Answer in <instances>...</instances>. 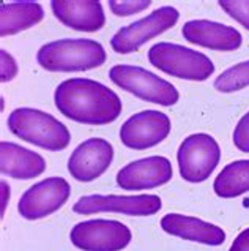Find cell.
Wrapping results in <instances>:
<instances>
[{"mask_svg": "<svg viewBox=\"0 0 249 251\" xmlns=\"http://www.w3.org/2000/svg\"><path fill=\"white\" fill-rule=\"evenodd\" d=\"M219 6L249 30V0H221Z\"/></svg>", "mask_w": 249, "mask_h": 251, "instance_id": "obj_21", "label": "cell"}, {"mask_svg": "<svg viewBox=\"0 0 249 251\" xmlns=\"http://www.w3.org/2000/svg\"><path fill=\"white\" fill-rule=\"evenodd\" d=\"M10 131L23 141L37 147L59 152L69 146L68 128L54 116L33 107H18L6 120Z\"/></svg>", "mask_w": 249, "mask_h": 251, "instance_id": "obj_3", "label": "cell"}, {"mask_svg": "<svg viewBox=\"0 0 249 251\" xmlns=\"http://www.w3.org/2000/svg\"><path fill=\"white\" fill-rule=\"evenodd\" d=\"M71 186L63 177H49L30 186L18 202V210L25 220H40L52 215L67 204Z\"/></svg>", "mask_w": 249, "mask_h": 251, "instance_id": "obj_9", "label": "cell"}, {"mask_svg": "<svg viewBox=\"0 0 249 251\" xmlns=\"http://www.w3.org/2000/svg\"><path fill=\"white\" fill-rule=\"evenodd\" d=\"M229 251H249V227L237 235Z\"/></svg>", "mask_w": 249, "mask_h": 251, "instance_id": "obj_25", "label": "cell"}, {"mask_svg": "<svg viewBox=\"0 0 249 251\" xmlns=\"http://www.w3.org/2000/svg\"><path fill=\"white\" fill-rule=\"evenodd\" d=\"M180 176L186 182L201 183L213 174L219 160L221 149L215 138L210 134H191L180 144L177 152Z\"/></svg>", "mask_w": 249, "mask_h": 251, "instance_id": "obj_6", "label": "cell"}, {"mask_svg": "<svg viewBox=\"0 0 249 251\" xmlns=\"http://www.w3.org/2000/svg\"><path fill=\"white\" fill-rule=\"evenodd\" d=\"M219 198L230 199L249 191V160L233 161L219 172L213 183Z\"/></svg>", "mask_w": 249, "mask_h": 251, "instance_id": "obj_19", "label": "cell"}, {"mask_svg": "<svg viewBox=\"0 0 249 251\" xmlns=\"http://www.w3.org/2000/svg\"><path fill=\"white\" fill-rule=\"evenodd\" d=\"M181 33L186 41L193 45L215 49V51H235L241 46L243 38L237 28L224 25L221 23H213L207 19L188 21L183 25Z\"/></svg>", "mask_w": 249, "mask_h": 251, "instance_id": "obj_14", "label": "cell"}, {"mask_svg": "<svg viewBox=\"0 0 249 251\" xmlns=\"http://www.w3.org/2000/svg\"><path fill=\"white\" fill-rule=\"evenodd\" d=\"M51 8L63 25L77 32L91 33L106 24L103 5L96 0H54Z\"/></svg>", "mask_w": 249, "mask_h": 251, "instance_id": "obj_15", "label": "cell"}, {"mask_svg": "<svg viewBox=\"0 0 249 251\" xmlns=\"http://www.w3.org/2000/svg\"><path fill=\"white\" fill-rule=\"evenodd\" d=\"M150 5V0H111L109 8L115 16H131L147 10Z\"/></svg>", "mask_w": 249, "mask_h": 251, "instance_id": "obj_22", "label": "cell"}, {"mask_svg": "<svg viewBox=\"0 0 249 251\" xmlns=\"http://www.w3.org/2000/svg\"><path fill=\"white\" fill-rule=\"evenodd\" d=\"M233 144L240 152L249 153V112L240 119L233 131Z\"/></svg>", "mask_w": 249, "mask_h": 251, "instance_id": "obj_23", "label": "cell"}, {"mask_svg": "<svg viewBox=\"0 0 249 251\" xmlns=\"http://www.w3.org/2000/svg\"><path fill=\"white\" fill-rule=\"evenodd\" d=\"M54 103L62 116L84 125H108L122 114V100L104 84L71 77L54 92Z\"/></svg>", "mask_w": 249, "mask_h": 251, "instance_id": "obj_1", "label": "cell"}, {"mask_svg": "<svg viewBox=\"0 0 249 251\" xmlns=\"http://www.w3.org/2000/svg\"><path fill=\"white\" fill-rule=\"evenodd\" d=\"M148 62L162 73L186 81H205L215 73V65L205 54L167 41L148 49Z\"/></svg>", "mask_w": 249, "mask_h": 251, "instance_id": "obj_4", "label": "cell"}, {"mask_svg": "<svg viewBox=\"0 0 249 251\" xmlns=\"http://www.w3.org/2000/svg\"><path fill=\"white\" fill-rule=\"evenodd\" d=\"M46 171L45 158L33 152L24 149L14 142L2 141L0 144V172L2 176H8L18 180H28L41 176Z\"/></svg>", "mask_w": 249, "mask_h": 251, "instance_id": "obj_17", "label": "cell"}, {"mask_svg": "<svg viewBox=\"0 0 249 251\" xmlns=\"http://www.w3.org/2000/svg\"><path fill=\"white\" fill-rule=\"evenodd\" d=\"M249 85V60L241 62L238 65H233L229 70H226L224 73L219 75L213 87L218 92L230 93L235 90H241Z\"/></svg>", "mask_w": 249, "mask_h": 251, "instance_id": "obj_20", "label": "cell"}, {"mask_svg": "<svg viewBox=\"0 0 249 251\" xmlns=\"http://www.w3.org/2000/svg\"><path fill=\"white\" fill-rule=\"evenodd\" d=\"M111 81L134 97L159 106H174L180 93L170 82L152 71L134 65H115L109 70Z\"/></svg>", "mask_w": 249, "mask_h": 251, "instance_id": "obj_5", "label": "cell"}, {"mask_svg": "<svg viewBox=\"0 0 249 251\" xmlns=\"http://www.w3.org/2000/svg\"><path fill=\"white\" fill-rule=\"evenodd\" d=\"M180 19V13L174 6H162L152 11L148 16L136 23L122 27L111 40V46L117 54H130L139 51V48L158 37L162 32L172 28Z\"/></svg>", "mask_w": 249, "mask_h": 251, "instance_id": "obj_8", "label": "cell"}, {"mask_svg": "<svg viewBox=\"0 0 249 251\" xmlns=\"http://www.w3.org/2000/svg\"><path fill=\"white\" fill-rule=\"evenodd\" d=\"M45 18L38 2H3L0 6V37H11L33 25Z\"/></svg>", "mask_w": 249, "mask_h": 251, "instance_id": "obj_18", "label": "cell"}, {"mask_svg": "<svg viewBox=\"0 0 249 251\" xmlns=\"http://www.w3.org/2000/svg\"><path fill=\"white\" fill-rule=\"evenodd\" d=\"M113 147L109 141L90 138L77 146L68 160V171L77 182H91L109 169Z\"/></svg>", "mask_w": 249, "mask_h": 251, "instance_id": "obj_12", "label": "cell"}, {"mask_svg": "<svg viewBox=\"0 0 249 251\" xmlns=\"http://www.w3.org/2000/svg\"><path fill=\"white\" fill-rule=\"evenodd\" d=\"M172 176V163L166 156L155 155L133 161L120 169L117 174V185L126 191L152 190L170 182Z\"/></svg>", "mask_w": 249, "mask_h": 251, "instance_id": "obj_13", "label": "cell"}, {"mask_svg": "<svg viewBox=\"0 0 249 251\" xmlns=\"http://www.w3.org/2000/svg\"><path fill=\"white\" fill-rule=\"evenodd\" d=\"M71 243L82 251H122L133 239L130 227L117 220H89L77 223L69 234Z\"/></svg>", "mask_w": 249, "mask_h": 251, "instance_id": "obj_7", "label": "cell"}, {"mask_svg": "<svg viewBox=\"0 0 249 251\" xmlns=\"http://www.w3.org/2000/svg\"><path fill=\"white\" fill-rule=\"evenodd\" d=\"M8 199H10V186L6 185L5 180H2V218L5 215V210H6V204H8Z\"/></svg>", "mask_w": 249, "mask_h": 251, "instance_id": "obj_26", "label": "cell"}, {"mask_svg": "<svg viewBox=\"0 0 249 251\" xmlns=\"http://www.w3.org/2000/svg\"><path fill=\"white\" fill-rule=\"evenodd\" d=\"M161 198L156 195L117 196V195H90L82 196L73 205L74 213L91 215L101 212L123 213L130 217H148L161 210Z\"/></svg>", "mask_w": 249, "mask_h": 251, "instance_id": "obj_10", "label": "cell"}, {"mask_svg": "<svg viewBox=\"0 0 249 251\" xmlns=\"http://www.w3.org/2000/svg\"><path fill=\"white\" fill-rule=\"evenodd\" d=\"M18 63L14 60V57L11 54H8L2 49L0 51V81L2 82H10L13 81L18 75Z\"/></svg>", "mask_w": 249, "mask_h": 251, "instance_id": "obj_24", "label": "cell"}, {"mask_svg": "<svg viewBox=\"0 0 249 251\" xmlns=\"http://www.w3.org/2000/svg\"><path fill=\"white\" fill-rule=\"evenodd\" d=\"M170 119L159 111H142L120 128V141L128 149L147 150L164 141L170 133Z\"/></svg>", "mask_w": 249, "mask_h": 251, "instance_id": "obj_11", "label": "cell"}, {"mask_svg": "<svg viewBox=\"0 0 249 251\" xmlns=\"http://www.w3.org/2000/svg\"><path fill=\"white\" fill-rule=\"evenodd\" d=\"M162 231L184 240L219 247L226 242V232L216 225L180 213H167L161 218Z\"/></svg>", "mask_w": 249, "mask_h": 251, "instance_id": "obj_16", "label": "cell"}, {"mask_svg": "<svg viewBox=\"0 0 249 251\" xmlns=\"http://www.w3.org/2000/svg\"><path fill=\"white\" fill-rule=\"evenodd\" d=\"M106 57L103 45L95 40L63 38L41 46L37 60L41 68L51 73H71L101 67Z\"/></svg>", "mask_w": 249, "mask_h": 251, "instance_id": "obj_2", "label": "cell"}]
</instances>
